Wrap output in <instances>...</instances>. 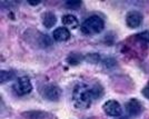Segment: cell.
Wrapping results in <instances>:
<instances>
[{
  "label": "cell",
  "mask_w": 149,
  "mask_h": 119,
  "mask_svg": "<svg viewBox=\"0 0 149 119\" xmlns=\"http://www.w3.org/2000/svg\"><path fill=\"white\" fill-rule=\"evenodd\" d=\"M93 100L91 86H88L87 84H84V82H79L74 86V91H72V101L76 108L88 109Z\"/></svg>",
  "instance_id": "1"
},
{
  "label": "cell",
  "mask_w": 149,
  "mask_h": 119,
  "mask_svg": "<svg viewBox=\"0 0 149 119\" xmlns=\"http://www.w3.org/2000/svg\"><path fill=\"white\" fill-rule=\"evenodd\" d=\"M105 29V21L104 19L97 16L93 15L88 17L80 27V30L84 35L87 36H93V35H98Z\"/></svg>",
  "instance_id": "2"
},
{
  "label": "cell",
  "mask_w": 149,
  "mask_h": 119,
  "mask_svg": "<svg viewBox=\"0 0 149 119\" xmlns=\"http://www.w3.org/2000/svg\"><path fill=\"white\" fill-rule=\"evenodd\" d=\"M13 89L18 96H25L32 91V84L27 76L19 77L17 81L13 84Z\"/></svg>",
  "instance_id": "3"
},
{
  "label": "cell",
  "mask_w": 149,
  "mask_h": 119,
  "mask_svg": "<svg viewBox=\"0 0 149 119\" xmlns=\"http://www.w3.org/2000/svg\"><path fill=\"white\" fill-rule=\"evenodd\" d=\"M102 109L109 117L117 118L123 115V107L117 100H108L106 101L102 106Z\"/></svg>",
  "instance_id": "4"
},
{
  "label": "cell",
  "mask_w": 149,
  "mask_h": 119,
  "mask_svg": "<svg viewBox=\"0 0 149 119\" xmlns=\"http://www.w3.org/2000/svg\"><path fill=\"white\" fill-rule=\"evenodd\" d=\"M41 95L44 96V98H46L47 100L50 101H58L60 96H61V89L56 86V85H47L45 86L42 91H41Z\"/></svg>",
  "instance_id": "5"
},
{
  "label": "cell",
  "mask_w": 149,
  "mask_h": 119,
  "mask_svg": "<svg viewBox=\"0 0 149 119\" xmlns=\"http://www.w3.org/2000/svg\"><path fill=\"white\" fill-rule=\"evenodd\" d=\"M143 13L137 10H131L126 16V25L131 29H136L138 27H140V25L143 24Z\"/></svg>",
  "instance_id": "6"
},
{
  "label": "cell",
  "mask_w": 149,
  "mask_h": 119,
  "mask_svg": "<svg viewBox=\"0 0 149 119\" xmlns=\"http://www.w3.org/2000/svg\"><path fill=\"white\" fill-rule=\"evenodd\" d=\"M125 107H126V110H127L128 115L131 116V117H137V116H139L143 110L141 102L138 100V99H136V98H132V99L127 101Z\"/></svg>",
  "instance_id": "7"
},
{
  "label": "cell",
  "mask_w": 149,
  "mask_h": 119,
  "mask_svg": "<svg viewBox=\"0 0 149 119\" xmlns=\"http://www.w3.org/2000/svg\"><path fill=\"white\" fill-rule=\"evenodd\" d=\"M52 38L56 41H59V42L67 41V40H69V38H70V31H69V29L65 28V27H59V28H57L56 30H54V32H52Z\"/></svg>",
  "instance_id": "8"
},
{
  "label": "cell",
  "mask_w": 149,
  "mask_h": 119,
  "mask_svg": "<svg viewBox=\"0 0 149 119\" xmlns=\"http://www.w3.org/2000/svg\"><path fill=\"white\" fill-rule=\"evenodd\" d=\"M41 21L47 29H50L57 24V17L52 11H46L41 17Z\"/></svg>",
  "instance_id": "9"
},
{
  "label": "cell",
  "mask_w": 149,
  "mask_h": 119,
  "mask_svg": "<svg viewBox=\"0 0 149 119\" xmlns=\"http://www.w3.org/2000/svg\"><path fill=\"white\" fill-rule=\"evenodd\" d=\"M22 117L26 119H49L50 115L46 111L41 110H30V111H26L21 113Z\"/></svg>",
  "instance_id": "10"
},
{
  "label": "cell",
  "mask_w": 149,
  "mask_h": 119,
  "mask_svg": "<svg viewBox=\"0 0 149 119\" xmlns=\"http://www.w3.org/2000/svg\"><path fill=\"white\" fill-rule=\"evenodd\" d=\"M61 21L65 28H67V29H76V28H78V25H79L77 17L74 15H70V13L65 15L61 18Z\"/></svg>",
  "instance_id": "11"
},
{
  "label": "cell",
  "mask_w": 149,
  "mask_h": 119,
  "mask_svg": "<svg viewBox=\"0 0 149 119\" xmlns=\"http://www.w3.org/2000/svg\"><path fill=\"white\" fill-rule=\"evenodd\" d=\"M85 59V56H82L81 54H78V52H71L68 57H67V63L70 65V66H77Z\"/></svg>",
  "instance_id": "12"
},
{
  "label": "cell",
  "mask_w": 149,
  "mask_h": 119,
  "mask_svg": "<svg viewBox=\"0 0 149 119\" xmlns=\"http://www.w3.org/2000/svg\"><path fill=\"white\" fill-rule=\"evenodd\" d=\"M15 77H16V74L13 70H1V72H0V82L1 84H6V82L11 81Z\"/></svg>",
  "instance_id": "13"
},
{
  "label": "cell",
  "mask_w": 149,
  "mask_h": 119,
  "mask_svg": "<svg viewBox=\"0 0 149 119\" xmlns=\"http://www.w3.org/2000/svg\"><path fill=\"white\" fill-rule=\"evenodd\" d=\"M104 93H105V89H104V87L100 85L99 82H97V84H95V85L91 86V94H93V100L95 99L97 100V99L101 98V96L104 95Z\"/></svg>",
  "instance_id": "14"
},
{
  "label": "cell",
  "mask_w": 149,
  "mask_h": 119,
  "mask_svg": "<svg viewBox=\"0 0 149 119\" xmlns=\"http://www.w3.org/2000/svg\"><path fill=\"white\" fill-rule=\"evenodd\" d=\"M85 60H86L88 63H90V65H97V63H100L101 57H100L99 54L90 52V54H87V55L85 56Z\"/></svg>",
  "instance_id": "15"
},
{
  "label": "cell",
  "mask_w": 149,
  "mask_h": 119,
  "mask_svg": "<svg viewBox=\"0 0 149 119\" xmlns=\"http://www.w3.org/2000/svg\"><path fill=\"white\" fill-rule=\"evenodd\" d=\"M39 44H40V47L42 48H48L50 46H52V40L49 36L47 35H41L40 36V40H39Z\"/></svg>",
  "instance_id": "16"
},
{
  "label": "cell",
  "mask_w": 149,
  "mask_h": 119,
  "mask_svg": "<svg viewBox=\"0 0 149 119\" xmlns=\"http://www.w3.org/2000/svg\"><path fill=\"white\" fill-rule=\"evenodd\" d=\"M102 65H104V67H106V68H113L115 66H117V61L113 58H111V57H107V58L104 59Z\"/></svg>",
  "instance_id": "17"
},
{
  "label": "cell",
  "mask_w": 149,
  "mask_h": 119,
  "mask_svg": "<svg viewBox=\"0 0 149 119\" xmlns=\"http://www.w3.org/2000/svg\"><path fill=\"white\" fill-rule=\"evenodd\" d=\"M81 3H82V1H66V7L68 9L77 10L81 7Z\"/></svg>",
  "instance_id": "18"
},
{
  "label": "cell",
  "mask_w": 149,
  "mask_h": 119,
  "mask_svg": "<svg viewBox=\"0 0 149 119\" xmlns=\"http://www.w3.org/2000/svg\"><path fill=\"white\" fill-rule=\"evenodd\" d=\"M137 37L139 38L141 41L149 42V30H145V31L140 32L139 35H137Z\"/></svg>",
  "instance_id": "19"
},
{
  "label": "cell",
  "mask_w": 149,
  "mask_h": 119,
  "mask_svg": "<svg viewBox=\"0 0 149 119\" xmlns=\"http://www.w3.org/2000/svg\"><path fill=\"white\" fill-rule=\"evenodd\" d=\"M141 94H143V96L145 97V98L149 99V81H148V85H147V86H146V87L143 89Z\"/></svg>",
  "instance_id": "20"
},
{
  "label": "cell",
  "mask_w": 149,
  "mask_h": 119,
  "mask_svg": "<svg viewBox=\"0 0 149 119\" xmlns=\"http://www.w3.org/2000/svg\"><path fill=\"white\" fill-rule=\"evenodd\" d=\"M28 3H29L30 6H37V5L40 3V1H39V0H38V1H31V0H29V1H28Z\"/></svg>",
  "instance_id": "21"
},
{
  "label": "cell",
  "mask_w": 149,
  "mask_h": 119,
  "mask_svg": "<svg viewBox=\"0 0 149 119\" xmlns=\"http://www.w3.org/2000/svg\"><path fill=\"white\" fill-rule=\"evenodd\" d=\"M118 119H128V117H119Z\"/></svg>",
  "instance_id": "22"
}]
</instances>
